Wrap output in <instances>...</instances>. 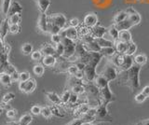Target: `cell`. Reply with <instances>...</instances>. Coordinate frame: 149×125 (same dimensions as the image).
<instances>
[{
    "label": "cell",
    "mask_w": 149,
    "mask_h": 125,
    "mask_svg": "<svg viewBox=\"0 0 149 125\" xmlns=\"http://www.w3.org/2000/svg\"><path fill=\"white\" fill-rule=\"evenodd\" d=\"M140 66H132L130 69L126 71H121V77H122V84L130 88V90L133 91L137 89L140 86V78L139 73L141 70Z\"/></svg>",
    "instance_id": "1"
},
{
    "label": "cell",
    "mask_w": 149,
    "mask_h": 125,
    "mask_svg": "<svg viewBox=\"0 0 149 125\" xmlns=\"http://www.w3.org/2000/svg\"><path fill=\"white\" fill-rule=\"evenodd\" d=\"M110 62L118 69L119 72L126 71L133 66V58L127 54H118L116 53L114 56L110 57Z\"/></svg>",
    "instance_id": "2"
},
{
    "label": "cell",
    "mask_w": 149,
    "mask_h": 125,
    "mask_svg": "<svg viewBox=\"0 0 149 125\" xmlns=\"http://www.w3.org/2000/svg\"><path fill=\"white\" fill-rule=\"evenodd\" d=\"M107 105L105 103H102L96 106V122H112V117L109 115L107 110Z\"/></svg>",
    "instance_id": "3"
},
{
    "label": "cell",
    "mask_w": 149,
    "mask_h": 125,
    "mask_svg": "<svg viewBox=\"0 0 149 125\" xmlns=\"http://www.w3.org/2000/svg\"><path fill=\"white\" fill-rule=\"evenodd\" d=\"M36 81L35 78H29L26 81H22L19 83V89L25 94H30L36 90Z\"/></svg>",
    "instance_id": "4"
},
{
    "label": "cell",
    "mask_w": 149,
    "mask_h": 125,
    "mask_svg": "<svg viewBox=\"0 0 149 125\" xmlns=\"http://www.w3.org/2000/svg\"><path fill=\"white\" fill-rule=\"evenodd\" d=\"M48 20L49 22L55 25L59 26L61 29H64L65 25L67 24V19L62 13H56V14H51L48 16Z\"/></svg>",
    "instance_id": "5"
},
{
    "label": "cell",
    "mask_w": 149,
    "mask_h": 125,
    "mask_svg": "<svg viewBox=\"0 0 149 125\" xmlns=\"http://www.w3.org/2000/svg\"><path fill=\"white\" fill-rule=\"evenodd\" d=\"M60 35L63 38H70L74 41H77L79 39V36H78V32L77 29L76 27H72V26H68L66 28L63 29L62 31L60 32Z\"/></svg>",
    "instance_id": "6"
},
{
    "label": "cell",
    "mask_w": 149,
    "mask_h": 125,
    "mask_svg": "<svg viewBox=\"0 0 149 125\" xmlns=\"http://www.w3.org/2000/svg\"><path fill=\"white\" fill-rule=\"evenodd\" d=\"M102 75L104 76L109 82H111V81L116 80V78L118 76V68L114 66L113 64H112V66H108L104 68V70L102 71Z\"/></svg>",
    "instance_id": "7"
},
{
    "label": "cell",
    "mask_w": 149,
    "mask_h": 125,
    "mask_svg": "<svg viewBox=\"0 0 149 125\" xmlns=\"http://www.w3.org/2000/svg\"><path fill=\"white\" fill-rule=\"evenodd\" d=\"M100 99L102 103H105V104H109L111 102H114L116 100L115 95L112 94L109 85L104 88V89L100 90Z\"/></svg>",
    "instance_id": "8"
},
{
    "label": "cell",
    "mask_w": 149,
    "mask_h": 125,
    "mask_svg": "<svg viewBox=\"0 0 149 125\" xmlns=\"http://www.w3.org/2000/svg\"><path fill=\"white\" fill-rule=\"evenodd\" d=\"M91 108V105L88 102H84V103H79L77 106H74L73 109V114L76 116L77 118H81L83 115H85L88 109Z\"/></svg>",
    "instance_id": "9"
},
{
    "label": "cell",
    "mask_w": 149,
    "mask_h": 125,
    "mask_svg": "<svg viewBox=\"0 0 149 125\" xmlns=\"http://www.w3.org/2000/svg\"><path fill=\"white\" fill-rule=\"evenodd\" d=\"M37 28L42 33L49 34V20H48V15L46 13H40L38 21H37Z\"/></svg>",
    "instance_id": "10"
},
{
    "label": "cell",
    "mask_w": 149,
    "mask_h": 125,
    "mask_svg": "<svg viewBox=\"0 0 149 125\" xmlns=\"http://www.w3.org/2000/svg\"><path fill=\"white\" fill-rule=\"evenodd\" d=\"M91 33L94 39L99 38H104V36L107 34V29L104 26L97 24L94 27L91 28Z\"/></svg>",
    "instance_id": "11"
},
{
    "label": "cell",
    "mask_w": 149,
    "mask_h": 125,
    "mask_svg": "<svg viewBox=\"0 0 149 125\" xmlns=\"http://www.w3.org/2000/svg\"><path fill=\"white\" fill-rule=\"evenodd\" d=\"M83 24L88 27V28H92V27L98 24V16L95 13H88L84 18Z\"/></svg>",
    "instance_id": "12"
},
{
    "label": "cell",
    "mask_w": 149,
    "mask_h": 125,
    "mask_svg": "<svg viewBox=\"0 0 149 125\" xmlns=\"http://www.w3.org/2000/svg\"><path fill=\"white\" fill-rule=\"evenodd\" d=\"M82 45L88 52H100L101 49H102L95 41V39H93L91 41H88V42H83Z\"/></svg>",
    "instance_id": "13"
},
{
    "label": "cell",
    "mask_w": 149,
    "mask_h": 125,
    "mask_svg": "<svg viewBox=\"0 0 149 125\" xmlns=\"http://www.w3.org/2000/svg\"><path fill=\"white\" fill-rule=\"evenodd\" d=\"M40 52L43 54V56H49V55H55L56 56V50L55 46H52L49 43H46L42 45L40 49Z\"/></svg>",
    "instance_id": "14"
},
{
    "label": "cell",
    "mask_w": 149,
    "mask_h": 125,
    "mask_svg": "<svg viewBox=\"0 0 149 125\" xmlns=\"http://www.w3.org/2000/svg\"><path fill=\"white\" fill-rule=\"evenodd\" d=\"M46 97L48 98V100L50 102L52 105H62V101H61V96H59L56 92L54 91H47L45 92Z\"/></svg>",
    "instance_id": "15"
},
{
    "label": "cell",
    "mask_w": 149,
    "mask_h": 125,
    "mask_svg": "<svg viewBox=\"0 0 149 125\" xmlns=\"http://www.w3.org/2000/svg\"><path fill=\"white\" fill-rule=\"evenodd\" d=\"M22 6L21 5V3L19 1H16V0H14V1L11 2L10 7H9L8 17L12 14H15V13H22Z\"/></svg>",
    "instance_id": "16"
},
{
    "label": "cell",
    "mask_w": 149,
    "mask_h": 125,
    "mask_svg": "<svg viewBox=\"0 0 149 125\" xmlns=\"http://www.w3.org/2000/svg\"><path fill=\"white\" fill-rule=\"evenodd\" d=\"M0 83L5 87H10L12 85V78L10 74H8L7 72H0Z\"/></svg>",
    "instance_id": "17"
},
{
    "label": "cell",
    "mask_w": 149,
    "mask_h": 125,
    "mask_svg": "<svg viewBox=\"0 0 149 125\" xmlns=\"http://www.w3.org/2000/svg\"><path fill=\"white\" fill-rule=\"evenodd\" d=\"M42 64L47 67H54L56 64H57V57L55 55L43 56V58H42Z\"/></svg>",
    "instance_id": "18"
},
{
    "label": "cell",
    "mask_w": 149,
    "mask_h": 125,
    "mask_svg": "<svg viewBox=\"0 0 149 125\" xmlns=\"http://www.w3.org/2000/svg\"><path fill=\"white\" fill-rule=\"evenodd\" d=\"M94 84L98 87V89L99 90H102L104 89V88H105L106 86L109 85V81L106 80V78L102 75H97V77L95 78L94 80Z\"/></svg>",
    "instance_id": "19"
},
{
    "label": "cell",
    "mask_w": 149,
    "mask_h": 125,
    "mask_svg": "<svg viewBox=\"0 0 149 125\" xmlns=\"http://www.w3.org/2000/svg\"><path fill=\"white\" fill-rule=\"evenodd\" d=\"M71 91L74 92V94H78V95H82L86 92V88H85V84L82 82H77L76 84L72 85L71 87Z\"/></svg>",
    "instance_id": "20"
},
{
    "label": "cell",
    "mask_w": 149,
    "mask_h": 125,
    "mask_svg": "<svg viewBox=\"0 0 149 125\" xmlns=\"http://www.w3.org/2000/svg\"><path fill=\"white\" fill-rule=\"evenodd\" d=\"M8 32H9V22L7 17V18H5L1 24H0V33H1V38L3 39L6 38Z\"/></svg>",
    "instance_id": "21"
},
{
    "label": "cell",
    "mask_w": 149,
    "mask_h": 125,
    "mask_svg": "<svg viewBox=\"0 0 149 125\" xmlns=\"http://www.w3.org/2000/svg\"><path fill=\"white\" fill-rule=\"evenodd\" d=\"M36 3L40 13H46L51 4L50 0H36Z\"/></svg>",
    "instance_id": "22"
},
{
    "label": "cell",
    "mask_w": 149,
    "mask_h": 125,
    "mask_svg": "<svg viewBox=\"0 0 149 125\" xmlns=\"http://www.w3.org/2000/svg\"><path fill=\"white\" fill-rule=\"evenodd\" d=\"M95 41L98 43V45L100 46L101 48H107V47H115V41L113 40H109L106 39L104 38H95Z\"/></svg>",
    "instance_id": "23"
},
{
    "label": "cell",
    "mask_w": 149,
    "mask_h": 125,
    "mask_svg": "<svg viewBox=\"0 0 149 125\" xmlns=\"http://www.w3.org/2000/svg\"><path fill=\"white\" fill-rule=\"evenodd\" d=\"M129 17V14L127 12H126V10H122V11H119L118 13H116V14L115 15L114 17V20H113V24L116 25V24H120L121 22L125 21L126 19H128Z\"/></svg>",
    "instance_id": "24"
},
{
    "label": "cell",
    "mask_w": 149,
    "mask_h": 125,
    "mask_svg": "<svg viewBox=\"0 0 149 125\" xmlns=\"http://www.w3.org/2000/svg\"><path fill=\"white\" fill-rule=\"evenodd\" d=\"M127 47H128V43L122 42V41H120V40H118L115 43L116 52L118 54H126V52H127Z\"/></svg>",
    "instance_id": "25"
},
{
    "label": "cell",
    "mask_w": 149,
    "mask_h": 125,
    "mask_svg": "<svg viewBox=\"0 0 149 125\" xmlns=\"http://www.w3.org/2000/svg\"><path fill=\"white\" fill-rule=\"evenodd\" d=\"M118 40L122 41L125 43H129L130 41H132V34L129 30H123V31H119V36H118Z\"/></svg>",
    "instance_id": "26"
},
{
    "label": "cell",
    "mask_w": 149,
    "mask_h": 125,
    "mask_svg": "<svg viewBox=\"0 0 149 125\" xmlns=\"http://www.w3.org/2000/svg\"><path fill=\"white\" fill-rule=\"evenodd\" d=\"M107 34H108L110 38H112V39H113V41H115V42H116V41L118 40L119 30L116 28L114 24L111 25L109 28H107Z\"/></svg>",
    "instance_id": "27"
},
{
    "label": "cell",
    "mask_w": 149,
    "mask_h": 125,
    "mask_svg": "<svg viewBox=\"0 0 149 125\" xmlns=\"http://www.w3.org/2000/svg\"><path fill=\"white\" fill-rule=\"evenodd\" d=\"M49 108L51 110V113H52V116H55L57 118H64L65 114L63 111L61 109L60 105H49Z\"/></svg>",
    "instance_id": "28"
},
{
    "label": "cell",
    "mask_w": 149,
    "mask_h": 125,
    "mask_svg": "<svg viewBox=\"0 0 149 125\" xmlns=\"http://www.w3.org/2000/svg\"><path fill=\"white\" fill-rule=\"evenodd\" d=\"M133 62L135 64H137V66H143L144 64H146L147 62V56L146 54H137L136 56H134L133 58Z\"/></svg>",
    "instance_id": "29"
},
{
    "label": "cell",
    "mask_w": 149,
    "mask_h": 125,
    "mask_svg": "<svg viewBox=\"0 0 149 125\" xmlns=\"http://www.w3.org/2000/svg\"><path fill=\"white\" fill-rule=\"evenodd\" d=\"M115 26L119 31H123V30H130L132 27H133V24L130 22V21L129 20V17H128V19H126L125 21L121 22L118 24H116Z\"/></svg>",
    "instance_id": "30"
},
{
    "label": "cell",
    "mask_w": 149,
    "mask_h": 125,
    "mask_svg": "<svg viewBox=\"0 0 149 125\" xmlns=\"http://www.w3.org/2000/svg\"><path fill=\"white\" fill-rule=\"evenodd\" d=\"M11 2H12V0H2V3H1V13H2V15L5 18L8 17V10H9V7H10Z\"/></svg>",
    "instance_id": "31"
},
{
    "label": "cell",
    "mask_w": 149,
    "mask_h": 125,
    "mask_svg": "<svg viewBox=\"0 0 149 125\" xmlns=\"http://www.w3.org/2000/svg\"><path fill=\"white\" fill-rule=\"evenodd\" d=\"M33 122V115L32 114H24L19 119V125H29Z\"/></svg>",
    "instance_id": "32"
},
{
    "label": "cell",
    "mask_w": 149,
    "mask_h": 125,
    "mask_svg": "<svg viewBox=\"0 0 149 125\" xmlns=\"http://www.w3.org/2000/svg\"><path fill=\"white\" fill-rule=\"evenodd\" d=\"M101 54H102V56H106V57H112L116 53L115 47H107V48H102L101 49Z\"/></svg>",
    "instance_id": "33"
},
{
    "label": "cell",
    "mask_w": 149,
    "mask_h": 125,
    "mask_svg": "<svg viewBox=\"0 0 149 125\" xmlns=\"http://www.w3.org/2000/svg\"><path fill=\"white\" fill-rule=\"evenodd\" d=\"M9 24H20L22 22V13H15L8 17Z\"/></svg>",
    "instance_id": "34"
},
{
    "label": "cell",
    "mask_w": 149,
    "mask_h": 125,
    "mask_svg": "<svg viewBox=\"0 0 149 125\" xmlns=\"http://www.w3.org/2000/svg\"><path fill=\"white\" fill-rule=\"evenodd\" d=\"M129 20L133 24V26H135V25H138L140 22H141L142 17H141V15H140L138 12H135V13H133V14L129 15Z\"/></svg>",
    "instance_id": "35"
},
{
    "label": "cell",
    "mask_w": 149,
    "mask_h": 125,
    "mask_svg": "<svg viewBox=\"0 0 149 125\" xmlns=\"http://www.w3.org/2000/svg\"><path fill=\"white\" fill-rule=\"evenodd\" d=\"M33 72L37 77H42L45 73V67L43 64H36L33 67Z\"/></svg>",
    "instance_id": "36"
},
{
    "label": "cell",
    "mask_w": 149,
    "mask_h": 125,
    "mask_svg": "<svg viewBox=\"0 0 149 125\" xmlns=\"http://www.w3.org/2000/svg\"><path fill=\"white\" fill-rule=\"evenodd\" d=\"M14 99H15V94L14 92H10V91L7 92L2 97V105H7L9 102L13 101Z\"/></svg>",
    "instance_id": "37"
},
{
    "label": "cell",
    "mask_w": 149,
    "mask_h": 125,
    "mask_svg": "<svg viewBox=\"0 0 149 125\" xmlns=\"http://www.w3.org/2000/svg\"><path fill=\"white\" fill-rule=\"evenodd\" d=\"M137 50V46L133 41H130V42L128 43V47H127V52H126V54L129 55V56H132V55L136 52Z\"/></svg>",
    "instance_id": "38"
},
{
    "label": "cell",
    "mask_w": 149,
    "mask_h": 125,
    "mask_svg": "<svg viewBox=\"0 0 149 125\" xmlns=\"http://www.w3.org/2000/svg\"><path fill=\"white\" fill-rule=\"evenodd\" d=\"M71 94L72 91L71 90H65L63 94L61 95V101H62V105H67L68 102H69V99H70V96H71Z\"/></svg>",
    "instance_id": "39"
},
{
    "label": "cell",
    "mask_w": 149,
    "mask_h": 125,
    "mask_svg": "<svg viewBox=\"0 0 149 125\" xmlns=\"http://www.w3.org/2000/svg\"><path fill=\"white\" fill-rule=\"evenodd\" d=\"M22 52L24 55H31L34 52V48L31 43H24L22 46Z\"/></svg>",
    "instance_id": "40"
},
{
    "label": "cell",
    "mask_w": 149,
    "mask_h": 125,
    "mask_svg": "<svg viewBox=\"0 0 149 125\" xmlns=\"http://www.w3.org/2000/svg\"><path fill=\"white\" fill-rule=\"evenodd\" d=\"M40 115L44 119H49L51 117H52V113H51V110L49 108V106H42L41 114Z\"/></svg>",
    "instance_id": "41"
},
{
    "label": "cell",
    "mask_w": 149,
    "mask_h": 125,
    "mask_svg": "<svg viewBox=\"0 0 149 125\" xmlns=\"http://www.w3.org/2000/svg\"><path fill=\"white\" fill-rule=\"evenodd\" d=\"M55 50H56V56L58 57H63L64 53V45L61 42L60 44L55 45Z\"/></svg>",
    "instance_id": "42"
},
{
    "label": "cell",
    "mask_w": 149,
    "mask_h": 125,
    "mask_svg": "<svg viewBox=\"0 0 149 125\" xmlns=\"http://www.w3.org/2000/svg\"><path fill=\"white\" fill-rule=\"evenodd\" d=\"M42 58H43V54H42V52H40V50H34L31 54V59L33 60V61L38 62V61H41Z\"/></svg>",
    "instance_id": "43"
},
{
    "label": "cell",
    "mask_w": 149,
    "mask_h": 125,
    "mask_svg": "<svg viewBox=\"0 0 149 125\" xmlns=\"http://www.w3.org/2000/svg\"><path fill=\"white\" fill-rule=\"evenodd\" d=\"M77 71H78V68L77 67L76 64H71V66H69L67 67L66 72H65V73H67V74H69L70 76L74 77L77 73Z\"/></svg>",
    "instance_id": "44"
},
{
    "label": "cell",
    "mask_w": 149,
    "mask_h": 125,
    "mask_svg": "<svg viewBox=\"0 0 149 125\" xmlns=\"http://www.w3.org/2000/svg\"><path fill=\"white\" fill-rule=\"evenodd\" d=\"M21 32V25L20 24H9V33L13 35L19 34Z\"/></svg>",
    "instance_id": "45"
},
{
    "label": "cell",
    "mask_w": 149,
    "mask_h": 125,
    "mask_svg": "<svg viewBox=\"0 0 149 125\" xmlns=\"http://www.w3.org/2000/svg\"><path fill=\"white\" fill-rule=\"evenodd\" d=\"M41 109H42V108H41L40 105H33L32 108H31L30 112H31L32 115H34V116H38V115L41 114Z\"/></svg>",
    "instance_id": "46"
},
{
    "label": "cell",
    "mask_w": 149,
    "mask_h": 125,
    "mask_svg": "<svg viewBox=\"0 0 149 125\" xmlns=\"http://www.w3.org/2000/svg\"><path fill=\"white\" fill-rule=\"evenodd\" d=\"M51 36V42H52L54 45H57V44H60L62 42V39L63 38L61 36L60 34H54V35H50Z\"/></svg>",
    "instance_id": "47"
},
{
    "label": "cell",
    "mask_w": 149,
    "mask_h": 125,
    "mask_svg": "<svg viewBox=\"0 0 149 125\" xmlns=\"http://www.w3.org/2000/svg\"><path fill=\"white\" fill-rule=\"evenodd\" d=\"M84 124H85V122H84L82 118H74V119H72L71 122L65 125H84Z\"/></svg>",
    "instance_id": "48"
},
{
    "label": "cell",
    "mask_w": 149,
    "mask_h": 125,
    "mask_svg": "<svg viewBox=\"0 0 149 125\" xmlns=\"http://www.w3.org/2000/svg\"><path fill=\"white\" fill-rule=\"evenodd\" d=\"M146 98H147V97L141 91V92H139V94H137L136 95H135V98L134 99H135V101L137 102V103L142 104V103H143V102L146 100Z\"/></svg>",
    "instance_id": "49"
},
{
    "label": "cell",
    "mask_w": 149,
    "mask_h": 125,
    "mask_svg": "<svg viewBox=\"0 0 149 125\" xmlns=\"http://www.w3.org/2000/svg\"><path fill=\"white\" fill-rule=\"evenodd\" d=\"M29 78H31L30 77V73L27 71H23L20 73V81L19 82H22V81H26Z\"/></svg>",
    "instance_id": "50"
},
{
    "label": "cell",
    "mask_w": 149,
    "mask_h": 125,
    "mask_svg": "<svg viewBox=\"0 0 149 125\" xmlns=\"http://www.w3.org/2000/svg\"><path fill=\"white\" fill-rule=\"evenodd\" d=\"M17 114H18V112L16 109H8V110H7L6 116L8 119H15Z\"/></svg>",
    "instance_id": "51"
},
{
    "label": "cell",
    "mask_w": 149,
    "mask_h": 125,
    "mask_svg": "<svg viewBox=\"0 0 149 125\" xmlns=\"http://www.w3.org/2000/svg\"><path fill=\"white\" fill-rule=\"evenodd\" d=\"M79 24H80V22H79V20L77 18H72L71 20L69 21V26H72V27H78Z\"/></svg>",
    "instance_id": "52"
},
{
    "label": "cell",
    "mask_w": 149,
    "mask_h": 125,
    "mask_svg": "<svg viewBox=\"0 0 149 125\" xmlns=\"http://www.w3.org/2000/svg\"><path fill=\"white\" fill-rule=\"evenodd\" d=\"M8 46H9L8 44L5 43V39H3L2 38H0V53L5 52V50L8 49Z\"/></svg>",
    "instance_id": "53"
},
{
    "label": "cell",
    "mask_w": 149,
    "mask_h": 125,
    "mask_svg": "<svg viewBox=\"0 0 149 125\" xmlns=\"http://www.w3.org/2000/svg\"><path fill=\"white\" fill-rule=\"evenodd\" d=\"M11 78H12V81L13 82H18L20 81V72H18L17 70L14 71L12 74H10Z\"/></svg>",
    "instance_id": "54"
},
{
    "label": "cell",
    "mask_w": 149,
    "mask_h": 125,
    "mask_svg": "<svg viewBox=\"0 0 149 125\" xmlns=\"http://www.w3.org/2000/svg\"><path fill=\"white\" fill-rule=\"evenodd\" d=\"M74 78H76L77 80H84V72L83 71H77V73L76 74V75L74 76Z\"/></svg>",
    "instance_id": "55"
},
{
    "label": "cell",
    "mask_w": 149,
    "mask_h": 125,
    "mask_svg": "<svg viewBox=\"0 0 149 125\" xmlns=\"http://www.w3.org/2000/svg\"><path fill=\"white\" fill-rule=\"evenodd\" d=\"M142 92H143V94L144 95H146V97H149V84L143 87V89L142 90Z\"/></svg>",
    "instance_id": "56"
},
{
    "label": "cell",
    "mask_w": 149,
    "mask_h": 125,
    "mask_svg": "<svg viewBox=\"0 0 149 125\" xmlns=\"http://www.w3.org/2000/svg\"><path fill=\"white\" fill-rule=\"evenodd\" d=\"M126 12H127L129 15H130V14H133V13L137 12V11L135 10L132 7H130V8H127V10H126Z\"/></svg>",
    "instance_id": "57"
},
{
    "label": "cell",
    "mask_w": 149,
    "mask_h": 125,
    "mask_svg": "<svg viewBox=\"0 0 149 125\" xmlns=\"http://www.w3.org/2000/svg\"><path fill=\"white\" fill-rule=\"evenodd\" d=\"M136 125H149V119H143V122H138Z\"/></svg>",
    "instance_id": "58"
},
{
    "label": "cell",
    "mask_w": 149,
    "mask_h": 125,
    "mask_svg": "<svg viewBox=\"0 0 149 125\" xmlns=\"http://www.w3.org/2000/svg\"><path fill=\"white\" fill-rule=\"evenodd\" d=\"M6 125H19V122H9Z\"/></svg>",
    "instance_id": "59"
},
{
    "label": "cell",
    "mask_w": 149,
    "mask_h": 125,
    "mask_svg": "<svg viewBox=\"0 0 149 125\" xmlns=\"http://www.w3.org/2000/svg\"><path fill=\"white\" fill-rule=\"evenodd\" d=\"M84 125H104V123H86V124H84Z\"/></svg>",
    "instance_id": "60"
},
{
    "label": "cell",
    "mask_w": 149,
    "mask_h": 125,
    "mask_svg": "<svg viewBox=\"0 0 149 125\" xmlns=\"http://www.w3.org/2000/svg\"><path fill=\"white\" fill-rule=\"evenodd\" d=\"M0 38H1V33H0Z\"/></svg>",
    "instance_id": "61"
}]
</instances>
